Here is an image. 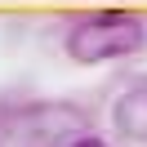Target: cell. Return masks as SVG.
Masks as SVG:
<instances>
[{
  "label": "cell",
  "mask_w": 147,
  "mask_h": 147,
  "mask_svg": "<svg viewBox=\"0 0 147 147\" xmlns=\"http://www.w3.org/2000/svg\"><path fill=\"white\" fill-rule=\"evenodd\" d=\"M63 147H107L102 138H94V134H76V138H67Z\"/></svg>",
  "instance_id": "obj_3"
},
{
  "label": "cell",
  "mask_w": 147,
  "mask_h": 147,
  "mask_svg": "<svg viewBox=\"0 0 147 147\" xmlns=\"http://www.w3.org/2000/svg\"><path fill=\"white\" fill-rule=\"evenodd\" d=\"M116 129L134 143H147V89H129L116 102Z\"/></svg>",
  "instance_id": "obj_2"
},
{
  "label": "cell",
  "mask_w": 147,
  "mask_h": 147,
  "mask_svg": "<svg viewBox=\"0 0 147 147\" xmlns=\"http://www.w3.org/2000/svg\"><path fill=\"white\" fill-rule=\"evenodd\" d=\"M138 45H143V22L134 13H94V18L76 22L67 31V54L76 63H85V67L125 58Z\"/></svg>",
  "instance_id": "obj_1"
}]
</instances>
